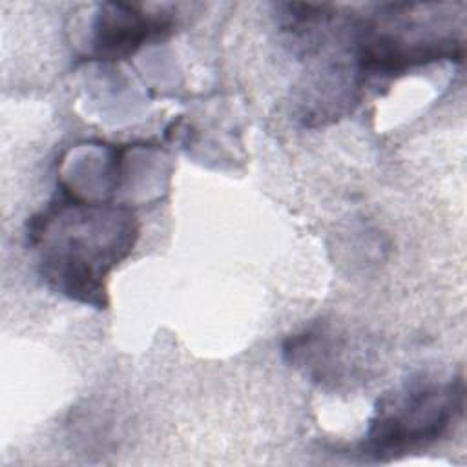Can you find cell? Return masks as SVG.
<instances>
[{
	"label": "cell",
	"instance_id": "6da1fadb",
	"mask_svg": "<svg viewBox=\"0 0 467 467\" xmlns=\"http://www.w3.org/2000/svg\"><path fill=\"white\" fill-rule=\"evenodd\" d=\"M139 224L126 206L88 202L64 192L27 226L31 246H40V274L57 292L106 306L104 277L135 244Z\"/></svg>",
	"mask_w": 467,
	"mask_h": 467
},
{
	"label": "cell",
	"instance_id": "7a4b0ae2",
	"mask_svg": "<svg viewBox=\"0 0 467 467\" xmlns=\"http://www.w3.org/2000/svg\"><path fill=\"white\" fill-rule=\"evenodd\" d=\"M462 409V379L414 383L378 405L363 451L383 460L432 443L449 431Z\"/></svg>",
	"mask_w": 467,
	"mask_h": 467
},
{
	"label": "cell",
	"instance_id": "3957f363",
	"mask_svg": "<svg viewBox=\"0 0 467 467\" xmlns=\"http://www.w3.org/2000/svg\"><path fill=\"white\" fill-rule=\"evenodd\" d=\"M171 16L148 13L124 2H108L93 22V55L100 60H120L150 40L171 31Z\"/></svg>",
	"mask_w": 467,
	"mask_h": 467
}]
</instances>
